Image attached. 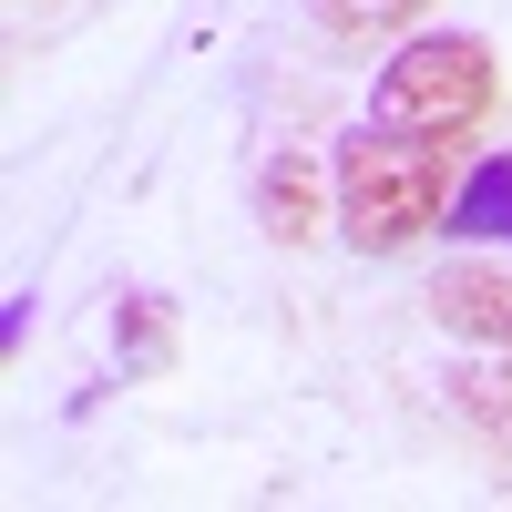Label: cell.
I'll use <instances>...</instances> for the list:
<instances>
[{
  "label": "cell",
  "mask_w": 512,
  "mask_h": 512,
  "mask_svg": "<svg viewBox=\"0 0 512 512\" xmlns=\"http://www.w3.org/2000/svg\"><path fill=\"white\" fill-rule=\"evenodd\" d=\"M328 185H338V236L359 256H400L441 226L451 205V144H420V134H390V123H359V134H338L328 154Z\"/></svg>",
  "instance_id": "1"
},
{
  "label": "cell",
  "mask_w": 512,
  "mask_h": 512,
  "mask_svg": "<svg viewBox=\"0 0 512 512\" xmlns=\"http://www.w3.org/2000/svg\"><path fill=\"white\" fill-rule=\"evenodd\" d=\"M492 113H502V62H492L482 31H431L420 21L410 41H390V62L369 82V123L420 134V144H472Z\"/></svg>",
  "instance_id": "2"
},
{
  "label": "cell",
  "mask_w": 512,
  "mask_h": 512,
  "mask_svg": "<svg viewBox=\"0 0 512 512\" xmlns=\"http://www.w3.org/2000/svg\"><path fill=\"white\" fill-rule=\"evenodd\" d=\"M420 308L451 338H472V349H512V267H492V256H451Z\"/></svg>",
  "instance_id": "3"
},
{
  "label": "cell",
  "mask_w": 512,
  "mask_h": 512,
  "mask_svg": "<svg viewBox=\"0 0 512 512\" xmlns=\"http://www.w3.org/2000/svg\"><path fill=\"white\" fill-rule=\"evenodd\" d=\"M256 226H267L287 256L318 246V236L338 226V185L318 175L308 154H267V164H256Z\"/></svg>",
  "instance_id": "4"
},
{
  "label": "cell",
  "mask_w": 512,
  "mask_h": 512,
  "mask_svg": "<svg viewBox=\"0 0 512 512\" xmlns=\"http://www.w3.org/2000/svg\"><path fill=\"white\" fill-rule=\"evenodd\" d=\"M441 226H451L461 246H512V154H482L472 175L451 185V205H441Z\"/></svg>",
  "instance_id": "5"
},
{
  "label": "cell",
  "mask_w": 512,
  "mask_h": 512,
  "mask_svg": "<svg viewBox=\"0 0 512 512\" xmlns=\"http://www.w3.org/2000/svg\"><path fill=\"white\" fill-rule=\"evenodd\" d=\"M113 359L134 369V379H164V369H175V297L123 287V297H113Z\"/></svg>",
  "instance_id": "6"
},
{
  "label": "cell",
  "mask_w": 512,
  "mask_h": 512,
  "mask_svg": "<svg viewBox=\"0 0 512 512\" xmlns=\"http://www.w3.org/2000/svg\"><path fill=\"white\" fill-rule=\"evenodd\" d=\"M308 11H318V31L338 52H390V41H410L431 21V0H308Z\"/></svg>",
  "instance_id": "7"
},
{
  "label": "cell",
  "mask_w": 512,
  "mask_h": 512,
  "mask_svg": "<svg viewBox=\"0 0 512 512\" xmlns=\"http://www.w3.org/2000/svg\"><path fill=\"white\" fill-rule=\"evenodd\" d=\"M451 410L472 420V431L512 441V349H492L482 369H451Z\"/></svg>",
  "instance_id": "8"
}]
</instances>
